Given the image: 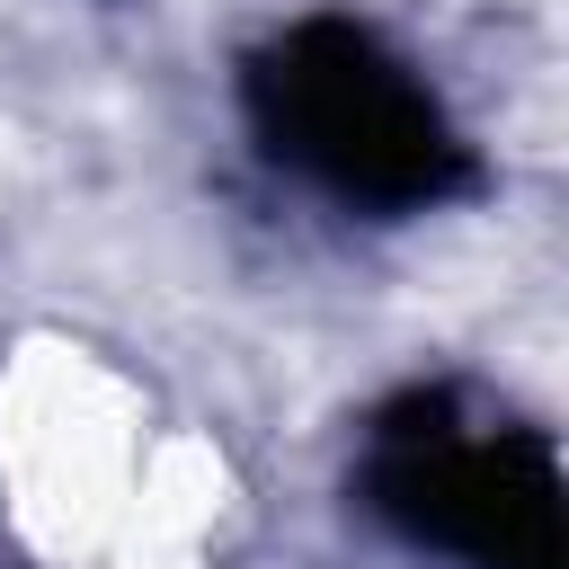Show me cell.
I'll list each match as a JSON object with an SVG mask.
<instances>
[{"mask_svg": "<svg viewBox=\"0 0 569 569\" xmlns=\"http://www.w3.org/2000/svg\"><path fill=\"white\" fill-rule=\"evenodd\" d=\"M373 507L471 569H560V471L542 436H462L445 418L382 427Z\"/></svg>", "mask_w": 569, "mask_h": 569, "instance_id": "2", "label": "cell"}, {"mask_svg": "<svg viewBox=\"0 0 569 569\" xmlns=\"http://www.w3.org/2000/svg\"><path fill=\"white\" fill-rule=\"evenodd\" d=\"M249 98H258L267 142L293 169H311L320 187H338L347 204L418 213V204H445L471 178V160L453 142L445 107L427 98V80H409V62H391L347 18L293 27L258 62Z\"/></svg>", "mask_w": 569, "mask_h": 569, "instance_id": "1", "label": "cell"}]
</instances>
